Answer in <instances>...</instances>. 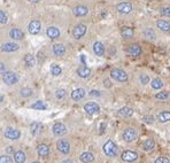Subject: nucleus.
<instances>
[{"mask_svg": "<svg viewBox=\"0 0 170 163\" xmlns=\"http://www.w3.org/2000/svg\"><path fill=\"white\" fill-rule=\"evenodd\" d=\"M102 149H104V153L106 154V156H108V157H115L116 154H117V146L112 140L106 141Z\"/></svg>", "mask_w": 170, "mask_h": 163, "instance_id": "nucleus-1", "label": "nucleus"}, {"mask_svg": "<svg viewBox=\"0 0 170 163\" xmlns=\"http://www.w3.org/2000/svg\"><path fill=\"white\" fill-rule=\"evenodd\" d=\"M110 77L115 79V81L120 82V83H124V82H128L129 77H128V73L125 71H123L122 69H117V68H115V69H112L110 71Z\"/></svg>", "mask_w": 170, "mask_h": 163, "instance_id": "nucleus-2", "label": "nucleus"}, {"mask_svg": "<svg viewBox=\"0 0 170 163\" xmlns=\"http://www.w3.org/2000/svg\"><path fill=\"white\" fill-rule=\"evenodd\" d=\"M122 137H123V140L126 141V143H132V141H134L137 139L138 132L134 127H128V129L123 131Z\"/></svg>", "mask_w": 170, "mask_h": 163, "instance_id": "nucleus-3", "label": "nucleus"}, {"mask_svg": "<svg viewBox=\"0 0 170 163\" xmlns=\"http://www.w3.org/2000/svg\"><path fill=\"white\" fill-rule=\"evenodd\" d=\"M2 81H4L7 85H13V84H15V83L19 81V78H17L15 73H13V71H6V73H4V75H2Z\"/></svg>", "mask_w": 170, "mask_h": 163, "instance_id": "nucleus-4", "label": "nucleus"}, {"mask_svg": "<svg viewBox=\"0 0 170 163\" xmlns=\"http://www.w3.org/2000/svg\"><path fill=\"white\" fill-rule=\"evenodd\" d=\"M121 159H122V161H124V162L131 163V162L137 161L138 154L134 151H124L121 154Z\"/></svg>", "mask_w": 170, "mask_h": 163, "instance_id": "nucleus-5", "label": "nucleus"}, {"mask_svg": "<svg viewBox=\"0 0 170 163\" xmlns=\"http://www.w3.org/2000/svg\"><path fill=\"white\" fill-rule=\"evenodd\" d=\"M116 9L120 14H123V15H128L130 13L132 12V5L130 2H126V1H123V2H120V4L116 6Z\"/></svg>", "mask_w": 170, "mask_h": 163, "instance_id": "nucleus-6", "label": "nucleus"}, {"mask_svg": "<svg viewBox=\"0 0 170 163\" xmlns=\"http://www.w3.org/2000/svg\"><path fill=\"white\" fill-rule=\"evenodd\" d=\"M86 25L84 24H77L73 30V36L75 39H81L82 37L84 36L85 33H86Z\"/></svg>", "mask_w": 170, "mask_h": 163, "instance_id": "nucleus-7", "label": "nucleus"}, {"mask_svg": "<svg viewBox=\"0 0 170 163\" xmlns=\"http://www.w3.org/2000/svg\"><path fill=\"white\" fill-rule=\"evenodd\" d=\"M57 151L62 153V154H68L69 152H70V144L65 140V139H61L57 143Z\"/></svg>", "mask_w": 170, "mask_h": 163, "instance_id": "nucleus-8", "label": "nucleus"}, {"mask_svg": "<svg viewBox=\"0 0 170 163\" xmlns=\"http://www.w3.org/2000/svg\"><path fill=\"white\" fill-rule=\"evenodd\" d=\"M53 135L57 136V137H61V136H63L67 133V127H66L65 124H62V123H55L54 125H53Z\"/></svg>", "mask_w": 170, "mask_h": 163, "instance_id": "nucleus-9", "label": "nucleus"}, {"mask_svg": "<svg viewBox=\"0 0 170 163\" xmlns=\"http://www.w3.org/2000/svg\"><path fill=\"white\" fill-rule=\"evenodd\" d=\"M84 110L89 115H93V114L99 113L100 106H99L98 103H96V102H87V103L84 106Z\"/></svg>", "mask_w": 170, "mask_h": 163, "instance_id": "nucleus-10", "label": "nucleus"}, {"mask_svg": "<svg viewBox=\"0 0 170 163\" xmlns=\"http://www.w3.org/2000/svg\"><path fill=\"white\" fill-rule=\"evenodd\" d=\"M20 131L16 130V129H12V127H8L7 130L5 131V137L7 139H11V140H16V139L20 138Z\"/></svg>", "mask_w": 170, "mask_h": 163, "instance_id": "nucleus-11", "label": "nucleus"}, {"mask_svg": "<svg viewBox=\"0 0 170 163\" xmlns=\"http://www.w3.org/2000/svg\"><path fill=\"white\" fill-rule=\"evenodd\" d=\"M128 53L131 56H139L142 54V47L138 44H131L128 47Z\"/></svg>", "mask_w": 170, "mask_h": 163, "instance_id": "nucleus-12", "label": "nucleus"}, {"mask_svg": "<svg viewBox=\"0 0 170 163\" xmlns=\"http://www.w3.org/2000/svg\"><path fill=\"white\" fill-rule=\"evenodd\" d=\"M40 22L37 20H33L30 22V24H29V32L31 33V35H37V33L40 31Z\"/></svg>", "mask_w": 170, "mask_h": 163, "instance_id": "nucleus-13", "label": "nucleus"}, {"mask_svg": "<svg viewBox=\"0 0 170 163\" xmlns=\"http://www.w3.org/2000/svg\"><path fill=\"white\" fill-rule=\"evenodd\" d=\"M93 52L97 56H102L105 54V46L100 41H96L93 44Z\"/></svg>", "mask_w": 170, "mask_h": 163, "instance_id": "nucleus-14", "label": "nucleus"}, {"mask_svg": "<svg viewBox=\"0 0 170 163\" xmlns=\"http://www.w3.org/2000/svg\"><path fill=\"white\" fill-rule=\"evenodd\" d=\"M73 13L75 16L82 17V16H85V15L89 13V9H87V7H85V6H76V7L73 9Z\"/></svg>", "mask_w": 170, "mask_h": 163, "instance_id": "nucleus-15", "label": "nucleus"}, {"mask_svg": "<svg viewBox=\"0 0 170 163\" xmlns=\"http://www.w3.org/2000/svg\"><path fill=\"white\" fill-rule=\"evenodd\" d=\"M52 51L55 56H62L66 53V47L62 44H55V45H53Z\"/></svg>", "mask_w": 170, "mask_h": 163, "instance_id": "nucleus-16", "label": "nucleus"}, {"mask_svg": "<svg viewBox=\"0 0 170 163\" xmlns=\"http://www.w3.org/2000/svg\"><path fill=\"white\" fill-rule=\"evenodd\" d=\"M156 27L163 32H169L170 31V22L166 20H158L156 21Z\"/></svg>", "mask_w": 170, "mask_h": 163, "instance_id": "nucleus-17", "label": "nucleus"}, {"mask_svg": "<svg viewBox=\"0 0 170 163\" xmlns=\"http://www.w3.org/2000/svg\"><path fill=\"white\" fill-rule=\"evenodd\" d=\"M19 48H20V46L15 43H5L1 46V51H4V52H15Z\"/></svg>", "mask_w": 170, "mask_h": 163, "instance_id": "nucleus-18", "label": "nucleus"}, {"mask_svg": "<svg viewBox=\"0 0 170 163\" xmlns=\"http://www.w3.org/2000/svg\"><path fill=\"white\" fill-rule=\"evenodd\" d=\"M85 97V90L84 89H76L71 92V99L75 101H79Z\"/></svg>", "mask_w": 170, "mask_h": 163, "instance_id": "nucleus-19", "label": "nucleus"}, {"mask_svg": "<svg viewBox=\"0 0 170 163\" xmlns=\"http://www.w3.org/2000/svg\"><path fill=\"white\" fill-rule=\"evenodd\" d=\"M121 35L124 39H131L134 35V29L130 28V27H123L121 29Z\"/></svg>", "mask_w": 170, "mask_h": 163, "instance_id": "nucleus-20", "label": "nucleus"}, {"mask_svg": "<svg viewBox=\"0 0 170 163\" xmlns=\"http://www.w3.org/2000/svg\"><path fill=\"white\" fill-rule=\"evenodd\" d=\"M46 33H47L49 38H51V39H57V38L60 37V30L57 27H49L46 30Z\"/></svg>", "mask_w": 170, "mask_h": 163, "instance_id": "nucleus-21", "label": "nucleus"}, {"mask_svg": "<svg viewBox=\"0 0 170 163\" xmlns=\"http://www.w3.org/2000/svg\"><path fill=\"white\" fill-rule=\"evenodd\" d=\"M41 130H43V125H41V123L39 122H33L32 124L30 125V132H31V135L33 136L40 135Z\"/></svg>", "mask_w": 170, "mask_h": 163, "instance_id": "nucleus-22", "label": "nucleus"}, {"mask_svg": "<svg viewBox=\"0 0 170 163\" xmlns=\"http://www.w3.org/2000/svg\"><path fill=\"white\" fill-rule=\"evenodd\" d=\"M77 75L81 78H87L91 75V69L85 67V65H81L78 69H77Z\"/></svg>", "mask_w": 170, "mask_h": 163, "instance_id": "nucleus-23", "label": "nucleus"}, {"mask_svg": "<svg viewBox=\"0 0 170 163\" xmlns=\"http://www.w3.org/2000/svg\"><path fill=\"white\" fill-rule=\"evenodd\" d=\"M117 115L121 117H131L134 115V109L130 107H123L117 111Z\"/></svg>", "mask_w": 170, "mask_h": 163, "instance_id": "nucleus-24", "label": "nucleus"}, {"mask_svg": "<svg viewBox=\"0 0 170 163\" xmlns=\"http://www.w3.org/2000/svg\"><path fill=\"white\" fill-rule=\"evenodd\" d=\"M156 119H158L160 123L169 122V121H170V111H168V110H164V111L159 113L158 116H156Z\"/></svg>", "mask_w": 170, "mask_h": 163, "instance_id": "nucleus-25", "label": "nucleus"}, {"mask_svg": "<svg viewBox=\"0 0 170 163\" xmlns=\"http://www.w3.org/2000/svg\"><path fill=\"white\" fill-rule=\"evenodd\" d=\"M11 37H12L13 39H15V40H20V39H23V37H24V33L23 31L21 30V29H12V31H11Z\"/></svg>", "mask_w": 170, "mask_h": 163, "instance_id": "nucleus-26", "label": "nucleus"}, {"mask_svg": "<svg viewBox=\"0 0 170 163\" xmlns=\"http://www.w3.org/2000/svg\"><path fill=\"white\" fill-rule=\"evenodd\" d=\"M37 152L40 157H47L49 154V148L46 145H39L37 147Z\"/></svg>", "mask_w": 170, "mask_h": 163, "instance_id": "nucleus-27", "label": "nucleus"}, {"mask_svg": "<svg viewBox=\"0 0 170 163\" xmlns=\"http://www.w3.org/2000/svg\"><path fill=\"white\" fill-rule=\"evenodd\" d=\"M154 147H155V141L151 138L146 139L145 141H144V144H142V148H144V151L146 152H151Z\"/></svg>", "mask_w": 170, "mask_h": 163, "instance_id": "nucleus-28", "label": "nucleus"}, {"mask_svg": "<svg viewBox=\"0 0 170 163\" xmlns=\"http://www.w3.org/2000/svg\"><path fill=\"white\" fill-rule=\"evenodd\" d=\"M79 159L83 163H91L94 160V156L92 153H89V152H85L79 156Z\"/></svg>", "mask_w": 170, "mask_h": 163, "instance_id": "nucleus-29", "label": "nucleus"}, {"mask_svg": "<svg viewBox=\"0 0 170 163\" xmlns=\"http://www.w3.org/2000/svg\"><path fill=\"white\" fill-rule=\"evenodd\" d=\"M14 161L16 163H24L25 162V154L22 151L14 153Z\"/></svg>", "mask_w": 170, "mask_h": 163, "instance_id": "nucleus-30", "label": "nucleus"}, {"mask_svg": "<svg viewBox=\"0 0 170 163\" xmlns=\"http://www.w3.org/2000/svg\"><path fill=\"white\" fill-rule=\"evenodd\" d=\"M163 81H162L161 78H155V79H153L152 81V83H151V86H152V89H154V90H160V89H162L163 87Z\"/></svg>", "mask_w": 170, "mask_h": 163, "instance_id": "nucleus-31", "label": "nucleus"}, {"mask_svg": "<svg viewBox=\"0 0 170 163\" xmlns=\"http://www.w3.org/2000/svg\"><path fill=\"white\" fill-rule=\"evenodd\" d=\"M142 35H144V37H145L146 39H148V40H155L156 39V35H155V32H154L152 29H146L145 31L142 32Z\"/></svg>", "mask_w": 170, "mask_h": 163, "instance_id": "nucleus-32", "label": "nucleus"}, {"mask_svg": "<svg viewBox=\"0 0 170 163\" xmlns=\"http://www.w3.org/2000/svg\"><path fill=\"white\" fill-rule=\"evenodd\" d=\"M24 61H25V63H27V65H28V67H33V65H36V60H35V57H33L31 54L25 55Z\"/></svg>", "mask_w": 170, "mask_h": 163, "instance_id": "nucleus-33", "label": "nucleus"}, {"mask_svg": "<svg viewBox=\"0 0 170 163\" xmlns=\"http://www.w3.org/2000/svg\"><path fill=\"white\" fill-rule=\"evenodd\" d=\"M51 73H52L53 76H59L62 73V69H61L60 65H51Z\"/></svg>", "mask_w": 170, "mask_h": 163, "instance_id": "nucleus-34", "label": "nucleus"}, {"mask_svg": "<svg viewBox=\"0 0 170 163\" xmlns=\"http://www.w3.org/2000/svg\"><path fill=\"white\" fill-rule=\"evenodd\" d=\"M31 107H32L33 109H38V110H45L47 108V106H46L43 101H37L36 103H33Z\"/></svg>", "mask_w": 170, "mask_h": 163, "instance_id": "nucleus-35", "label": "nucleus"}, {"mask_svg": "<svg viewBox=\"0 0 170 163\" xmlns=\"http://www.w3.org/2000/svg\"><path fill=\"white\" fill-rule=\"evenodd\" d=\"M139 83L142 84V85L148 84V83H150V77H148L146 73H142V75L139 76Z\"/></svg>", "mask_w": 170, "mask_h": 163, "instance_id": "nucleus-36", "label": "nucleus"}, {"mask_svg": "<svg viewBox=\"0 0 170 163\" xmlns=\"http://www.w3.org/2000/svg\"><path fill=\"white\" fill-rule=\"evenodd\" d=\"M55 97H57L59 100H62V99H65L66 97H67V92H66V90H63V89H60V90H57V92H55Z\"/></svg>", "mask_w": 170, "mask_h": 163, "instance_id": "nucleus-37", "label": "nucleus"}, {"mask_svg": "<svg viewBox=\"0 0 170 163\" xmlns=\"http://www.w3.org/2000/svg\"><path fill=\"white\" fill-rule=\"evenodd\" d=\"M155 98L159 99V100H167L169 98V93L163 91V92H160V93H156L155 94Z\"/></svg>", "mask_w": 170, "mask_h": 163, "instance_id": "nucleus-38", "label": "nucleus"}, {"mask_svg": "<svg viewBox=\"0 0 170 163\" xmlns=\"http://www.w3.org/2000/svg\"><path fill=\"white\" fill-rule=\"evenodd\" d=\"M31 94H32V91H31V89L24 87V89H22V90H21V95H22L23 98H28V97H31Z\"/></svg>", "mask_w": 170, "mask_h": 163, "instance_id": "nucleus-39", "label": "nucleus"}, {"mask_svg": "<svg viewBox=\"0 0 170 163\" xmlns=\"http://www.w3.org/2000/svg\"><path fill=\"white\" fill-rule=\"evenodd\" d=\"M160 14L162 16H167V17H170V6H167V7H162L160 9Z\"/></svg>", "mask_w": 170, "mask_h": 163, "instance_id": "nucleus-40", "label": "nucleus"}, {"mask_svg": "<svg viewBox=\"0 0 170 163\" xmlns=\"http://www.w3.org/2000/svg\"><path fill=\"white\" fill-rule=\"evenodd\" d=\"M142 121L145 123H147V124H152V123L154 122V117L152 115H145V116L142 117Z\"/></svg>", "mask_w": 170, "mask_h": 163, "instance_id": "nucleus-41", "label": "nucleus"}, {"mask_svg": "<svg viewBox=\"0 0 170 163\" xmlns=\"http://www.w3.org/2000/svg\"><path fill=\"white\" fill-rule=\"evenodd\" d=\"M0 163H13V161L9 156L2 155V156H0Z\"/></svg>", "mask_w": 170, "mask_h": 163, "instance_id": "nucleus-42", "label": "nucleus"}, {"mask_svg": "<svg viewBox=\"0 0 170 163\" xmlns=\"http://www.w3.org/2000/svg\"><path fill=\"white\" fill-rule=\"evenodd\" d=\"M0 23H2V24L7 23V15L2 10H0Z\"/></svg>", "mask_w": 170, "mask_h": 163, "instance_id": "nucleus-43", "label": "nucleus"}, {"mask_svg": "<svg viewBox=\"0 0 170 163\" xmlns=\"http://www.w3.org/2000/svg\"><path fill=\"white\" fill-rule=\"evenodd\" d=\"M154 163H170V161L167 157H163V156H160L158 159L155 160V162Z\"/></svg>", "mask_w": 170, "mask_h": 163, "instance_id": "nucleus-44", "label": "nucleus"}, {"mask_svg": "<svg viewBox=\"0 0 170 163\" xmlns=\"http://www.w3.org/2000/svg\"><path fill=\"white\" fill-rule=\"evenodd\" d=\"M90 95H91V97H100V92L96 90H92L90 92Z\"/></svg>", "mask_w": 170, "mask_h": 163, "instance_id": "nucleus-45", "label": "nucleus"}, {"mask_svg": "<svg viewBox=\"0 0 170 163\" xmlns=\"http://www.w3.org/2000/svg\"><path fill=\"white\" fill-rule=\"evenodd\" d=\"M104 85H105V87H112V83H110L109 79H105L104 81Z\"/></svg>", "mask_w": 170, "mask_h": 163, "instance_id": "nucleus-46", "label": "nucleus"}, {"mask_svg": "<svg viewBox=\"0 0 170 163\" xmlns=\"http://www.w3.org/2000/svg\"><path fill=\"white\" fill-rule=\"evenodd\" d=\"M6 152H7L8 154H12V153H14V149H13V147H7V148H6Z\"/></svg>", "mask_w": 170, "mask_h": 163, "instance_id": "nucleus-47", "label": "nucleus"}, {"mask_svg": "<svg viewBox=\"0 0 170 163\" xmlns=\"http://www.w3.org/2000/svg\"><path fill=\"white\" fill-rule=\"evenodd\" d=\"M106 127V124L105 123H102L101 124V127H100V133H102V132H104V127Z\"/></svg>", "mask_w": 170, "mask_h": 163, "instance_id": "nucleus-48", "label": "nucleus"}, {"mask_svg": "<svg viewBox=\"0 0 170 163\" xmlns=\"http://www.w3.org/2000/svg\"><path fill=\"white\" fill-rule=\"evenodd\" d=\"M61 163H74L71 160H65V161H62Z\"/></svg>", "mask_w": 170, "mask_h": 163, "instance_id": "nucleus-49", "label": "nucleus"}, {"mask_svg": "<svg viewBox=\"0 0 170 163\" xmlns=\"http://www.w3.org/2000/svg\"><path fill=\"white\" fill-rule=\"evenodd\" d=\"M0 70H1V71H4L5 70V65H2V63H0Z\"/></svg>", "mask_w": 170, "mask_h": 163, "instance_id": "nucleus-50", "label": "nucleus"}, {"mask_svg": "<svg viewBox=\"0 0 170 163\" xmlns=\"http://www.w3.org/2000/svg\"><path fill=\"white\" fill-rule=\"evenodd\" d=\"M2 100H4V97H2V95H0V102L2 101Z\"/></svg>", "mask_w": 170, "mask_h": 163, "instance_id": "nucleus-51", "label": "nucleus"}, {"mask_svg": "<svg viewBox=\"0 0 170 163\" xmlns=\"http://www.w3.org/2000/svg\"><path fill=\"white\" fill-rule=\"evenodd\" d=\"M32 163H40V162H37V161H36V162H32Z\"/></svg>", "mask_w": 170, "mask_h": 163, "instance_id": "nucleus-52", "label": "nucleus"}]
</instances>
